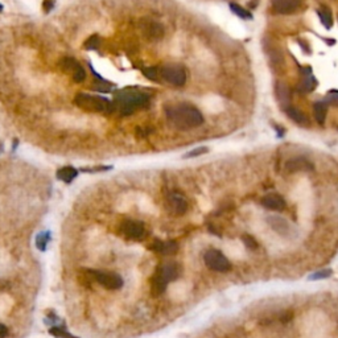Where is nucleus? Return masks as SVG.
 <instances>
[{
    "instance_id": "obj_29",
    "label": "nucleus",
    "mask_w": 338,
    "mask_h": 338,
    "mask_svg": "<svg viewBox=\"0 0 338 338\" xmlns=\"http://www.w3.org/2000/svg\"><path fill=\"white\" fill-rule=\"evenodd\" d=\"M325 102L328 103V105L338 107V90H330L329 93L326 94Z\"/></svg>"
},
{
    "instance_id": "obj_8",
    "label": "nucleus",
    "mask_w": 338,
    "mask_h": 338,
    "mask_svg": "<svg viewBox=\"0 0 338 338\" xmlns=\"http://www.w3.org/2000/svg\"><path fill=\"white\" fill-rule=\"evenodd\" d=\"M150 250L153 251L155 254L163 255V257H173V255H176V254L179 253L180 246L177 242H175V240H167V242H164V240L156 239L153 240V243L150 246Z\"/></svg>"
},
{
    "instance_id": "obj_33",
    "label": "nucleus",
    "mask_w": 338,
    "mask_h": 338,
    "mask_svg": "<svg viewBox=\"0 0 338 338\" xmlns=\"http://www.w3.org/2000/svg\"><path fill=\"white\" fill-rule=\"evenodd\" d=\"M54 7V0H44L42 1V9H44L45 12L49 13L52 9H53Z\"/></svg>"
},
{
    "instance_id": "obj_19",
    "label": "nucleus",
    "mask_w": 338,
    "mask_h": 338,
    "mask_svg": "<svg viewBox=\"0 0 338 338\" xmlns=\"http://www.w3.org/2000/svg\"><path fill=\"white\" fill-rule=\"evenodd\" d=\"M276 97L279 99V102L284 106L285 103H288L289 98H291V93H289L288 86L283 83V82H279L276 85Z\"/></svg>"
},
{
    "instance_id": "obj_31",
    "label": "nucleus",
    "mask_w": 338,
    "mask_h": 338,
    "mask_svg": "<svg viewBox=\"0 0 338 338\" xmlns=\"http://www.w3.org/2000/svg\"><path fill=\"white\" fill-rule=\"evenodd\" d=\"M142 72L144 74V77H147L148 79H152V81L156 79L157 75H159V70H157V68H153V66H151V68H144Z\"/></svg>"
},
{
    "instance_id": "obj_20",
    "label": "nucleus",
    "mask_w": 338,
    "mask_h": 338,
    "mask_svg": "<svg viewBox=\"0 0 338 338\" xmlns=\"http://www.w3.org/2000/svg\"><path fill=\"white\" fill-rule=\"evenodd\" d=\"M318 17H320L322 25L326 29H330L333 27V16H332V12H330L329 8L322 7V8L318 9Z\"/></svg>"
},
{
    "instance_id": "obj_15",
    "label": "nucleus",
    "mask_w": 338,
    "mask_h": 338,
    "mask_svg": "<svg viewBox=\"0 0 338 338\" xmlns=\"http://www.w3.org/2000/svg\"><path fill=\"white\" fill-rule=\"evenodd\" d=\"M78 176V171L74 167H64L57 171V179L66 184H70Z\"/></svg>"
},
{
    "instance_id": "obj_24",
    "label": "nucleus",
    "mask_w": 338,
    "mask_h": 338,
    "mask_svg": "<svg viewBox=\"0 0 338 338\" xmlns=\"http://www.w3.org/2000/svg\"><path fill=\"white\" fill-rule=\"evenodd\" d=\"M49 334L56 338H78L73 336V334H70L68 330L61 328V326H50Z\"/></svg>"
},
{
    "instance_id": "obj_13",
    "label": "nucleus",
    "mask_w": 338,
    "mask_h": 338,
    "mask_svg": "<svg viewBox=\"0 0 338 338\" xmlns=\"http://www.w3.org/2000/svg\"><path fill=\"white\" fill-rule=\"evenodd\" d=\"M313 169V164L305 157H296L289 160L287 163V171L288 172H308Z\"/></svg>"
},
{
    "instance_id": "obj_7",
    "label": "nucleus",
    "mask_w": 338,
    "mask_h": 338,
    "mask_svg": "<svg viewBox=\"0 0 338 338\" xmlns=\"http://www.w3.org/2000/svg\"><path fill=\"white\" fill-rule=\"evenodd\" d=\"M161 77L173 86H184L187 82V73L181 66H165L161 69Z\"/></svg>"
},
{
    "instance_id": "obj_9",
    "label": "nucleus",
    "mask_w": 338,
    "mask_h": 338,
    "mask_svg": "<svg viewBox=\"0 0 338 338\" xmlns=\"http://www.w3.org/2000/svg\"><path fill=\"white\" fill-rule=\"evenodd\" d=\"M269 227L272 228L273 231L279 234L283 238H289L292 235V225L289 224L288 220H285L280 216H269L267 218Z\"/></svg>"
},
{
    "instance_id": "obj_36",
    "label": "nucleus",
    "mask_w": 338,
    "mask_h": 338,
    "mask_svg": "<svg viewBox=\"0 0 338 338\" xmlns=\"http://www.w3.org/2000/svg\"><path fill=\"white\" fill-rule=\"evenodd\" d=\"M259 3V0H251L249 3V5L251 7V8H257V4Z\"/></svg>"
},
{
    "instance_id": "obj_35",
    "label": "nucleus",
    "mask_w": 338,
    "mask_h": 338,
    "mask_svg": "<svg viewBox=\"0 0 338 338\" xmlns=\"http://www.w3.org/2000/svg\"><path fill=\"white\" fill-rule=\"evenodd\" d=\"M111 169L110 167H98V168H93V169H82V172H99V171H109Z\"/></svg>"
},
{
    "instance_id": "obj_16",
    "label": "nucleus",
    "mask_w": 338,
    "mask_h": 338,
    "mask_svg": "<svg viewBox=\"0 0 338 338\" xmlns=\"http://www.w3.org/2000/svg\"><path fill=\"white\" fill-rule=\"evenodd\" d=\"M316 86H317L316 78H314L312 74H309V75H304L302 81L300 82V85L298 86V90L302 94H308L310 93V91H313V90L316 89Z\"/></svg>"
},
{
    "instance_id": "obj_4",
    "label": "nucleus",
    "mask_w": 338,
    "mask_h": 338,
    "mask_svg": "<svg viewBox=\"0 0 338 338\" xmlns=\"http://www.w3.org/2000/svg\"><path fill=\"white\" fill-rule=\"evenodd\" d=\"M202 261L206 268L216 273H227L231 271L232 264L222 251L217 249L206 250L202 255Z\"/></svg>"
},
{
    "instance_id": "obj_12",
    "label": "nucleus",
    "mask_w": 338,
    "mask_h": 338,
    "mask_svg": "<svg viewBox=\"0 0 338 338\" xmlns=\"http://www.w3.org/2000/svg\"><path fill=\"white\" fill-rule=\"evenodd\" d=\"M262 206L267 210H272V212H280L285 208V201L280 194L276 193H269L265 194L261 200Z\"/></svg>"
},
{
    "instance_id": "obj_21",
    "label": "nucleus",
    "mask_w": 338,
    "mask_h": 338,
    "mask_svg": "<svg viewBox=\"0 0 338 338\" xmlns=\"http://www.w3.org/2000/svg\"><path fill=\"white\" fill-rule=\"evenodd\" d=\"M240 239H242L243 245L246 246V249L249 250V251H258L259 250V242L251 234H243V235L240 236Z\"/></svg>"
},
{
    "instance_id": "obj_1",
    "label": "nucleus",
    "mask_w": 338,
    "mask_h": 338,
    "mask_svg": "<svg viewBox=\"0 0 338 338\" xmlns=\"http://www.w3.org/2000/svg\"><path fill=\"white\" fill-rule=\"evenodd\" d=\"M168 120L179 130H190L204 123V116L197 107L189 103H179L165 110Z\"/></svg>"
},
{
    "instance_id": "obj_22",
    "label": "nucleus",
    "mask_w": 338,
    "mask_h": 338,
    "mask_svg": "<svg viewBox=\"0 0 338 338\" xmlns=\"http://www.w3.org/2000/svg\"><path fill=\"white\" fill-rule=\"evenodd\" d=\"M50 240V232L49 231H42L40 232L38 235L36 236V247L38 251H45L46 250V246L49 243Z\"/></svg>"
},
{
    "instance_id": "obj_37",
    "label": "nucleus",
    "mask_w": 338,
    "mask_h": 338,
    "mask_svg": "<svg viewBox=\"0 0 338 338\" xmlns=\"http://www.w3.org/2000/svg\"><path fill=\"white\" fill-rule=\"evenodd\" d=\"M1 11H3V5L0 4V12H1Z\"/></svg>"
},
{
    "instance_id": "obj_30",
    "label": "nucleus",
    "mask_w": 338,
    "mask_h": 338,
    "mask_svg": "<svg viewBox=\"0 0 338 338\" xmlns=\"http://www.w3.org/2000/svg\"><path fill=\"white\" fill-rule=\"evenodd\" d=\"M72 78H73L74 82H77V83H81V82H83L86 79V72L85 69L82 68V66H79L75 72H74L73 74H72Z\"/></svg>"
},
{
    "instance_id": "obj_32",
    "label": "nucleus",
    "mask_w": 338,
    "mask_h": 338,
    "mask_svg": "<svg viewBox=\"0 0 338 338\" xmlns=\"http://www.w3.org/2000/svg\"><path fill=\"white\" fill-rule=\"evenodd\" d=\"M332 273H333L332 269H322V271H318V272L313 273L309 279L310 280H321V279H326V277H329Z\"/></svg>"
},
{
    "instance_id": "obj_25",
    "label": "nucleus",
    "mask_w": 338,
    "mask_h": 338,
    "mask_svg": "<svg viewBox=\"0 0 338 338\" xmlns=\"http://www.w3.org/2000/svg\"><path fill=\"white\" fill-rule=\"evenodd\" d=\"M113 87H114V85H113V83H110V82L105 81L102 77H98V79L94 82V89L97 90V91L109 93V91H111V90H113Z\"/></svg>"
},
{
    "instance_id": "obj_27",
    "label": "nucleus",
    "mask_w": 338,
    "mask_h": 338,
    "mask_svg": "<svg viewBox=\"0 0 338 338\" xmlns=\"http://www.w3.org/2000/svg\"><path fill=\"white\" fill-rule=\"evenodd\" d=\"M99 45H101V38H99V36H97V35H94V36L89 37V38L85 41L83 46H85V49L87 50H94L98 49Z\"/></svg>"
},
{
    "instance_id": "obj_5",
    "label": "nucleus",
    "mask_w": 338,
    "mask_h": 338,
    "mask_svg": "<svg viewBox=\"0 0 338 338\" xmlns=\"http://www.w3.org/2000/svg\"><path fill=\"white\" fill-rule=\"evenodd\" d=\"M120 234H122L126 239L134 240V242H139L143 240L147 235L146 231V226L140 221L134 220H127L122 222L120 225Z\"/></svg>"
},
{
    "instance_id": "obj_11",
    "label": "nucleus",
    "mask_w": 338,
    "mask_h": 338,
    "mask_svg": "<svg viewBox=\"0 0 338 338\" xmlns=\"http://www.w3.org/2000/svg\"><path fill=\"white\" fill-rule=\"evenodd\" d=\"M300 3V0H272V9L276 13L289 15L298 11Z\"/></svg>"
},
{
    "instance_id": "obj_34",
    "label": "nucleus",
    "mask_w": 338,
    "mask_h": 338,
    "mask_svg": "<svg viewBox=\"0 0 338 338\" xmlns=\"http://www.w3.org/2000/svg\"><path fill=\"white\" fill-rule=\"evenodd\" d=\"M8 336V328L3 324H0V338H5Z\"/></svg>"
},
{
    "instance_id": "obj_3",
    "label": "nucleus",
    "mask_w": 338,
    "mask_h": 338,
    "mask_svg": "<svg viewBox=\"0 0 338 338\" xmlns=\"http://www.w3.org/2000/svg\"><path fill=\"white\" fill-rule=\"evenodd\" d=\"M74 103L79 109L89 113H103V114H110L115 110L114 103L110 99L105 97H98V95H90V94L81 93L78 94Z\"/></svg>"
},
{
    "instance_id": "obj_2",
    "label": "nucleus",
    "mask_w": 338,
    "mask_h": 338,
    "mask_svg": "<svg viewBox=\"0 0 338 338\" xmlns=\"http://www.w3.org/2000/svg\"><path fill=\"white\" fill-rule=\"evenodd\" d=\"M114 107L122 115H131L136 109L148 106L150 95L138 89H123L115 93Z\"/></svg>"
},
{
    "instance_id": "obj_6",
    "label": "nucleus",
    "mask_w": 338,
    "mask_h": 338,
    "mask_svg": "<svg viewBox=\"0 0 338 338\" xmlns=\"http://www.w3.org/2000/svg\"><path fill=\"white\" fill-rule=\"evenodd\" d=\"M93 273V277L97 283L102 285L103 288L109 291H116L120 289L124 284L123 277L115 272H105V271H90Z\"/></svg>"
},
{
    "instance_id": "obj_14",
    "label": "nucleus",
    "mask_w": 338,
    "mask_h": 338,
    "mask_svg": "<svg viewBox=\"0 0 338 338\" xmlns=\"http://www.w3.org/2000/svg\"><path fill=\"white\" fill-rule=\"evenodd\" d=\"M285 114L288 115V118H291L294 122H296L298 124H305L308 122V118L305 116V114L302 113L301 110H299L298 107L294 106H287L284 107Z\"/></svg>"
},
{
    "instance_id": "obj_26",
    "label": "nucleus",
    "mask_w": 338,
    "mask_h": 338,
    "mask_svg": "<svg viewBox=\"0 0 338 338\" xmlns=\"http://www.w3.org/2000/svg\"><path fill=\"white\" fill-rule=\"evenodd\" d=\"M164 35V29L161 25L159 24H150V27H147V36L152 37V38H160V37Z\"/></svg>"
},
{
    "instance_id": "obj_17",
    "label": "nucleus",
    "mask_w": 338,
    "mask_h": 338,
    "mask_svg": "<svg viewBox=\"0 0 338 338\" xmlns=\"http://www.w3.org/2000/svg\"><path fill=\"white\" fill-rule=\"evenodd\" d=\"M313 114L314 118L320 124L325 122L326 114H328V103L325 101H318L313 105Z\"/></svg>"
},
{
    "instance_id": "obj_28",
    "label": "nucleus",
    "mask_w": 338,
    "mask_h": 338,
    "mask_svg": "<svg viewBox=\"0 0 338 338\" xmlns=\"http://www.w3.org/2000/svg\"><path fill=\"white\" fill-rule=\"evenodd\" d=\"M209 150L208 147H197L194 150H191L190 152H188L187 155H184V159H193V157H198V156L206 153Z\"/></svg>"
},
{
    "instance_id": "obj_18",
    "label": "nucleus",
    "mask_w": 338,
    "mask_h": 338,
    "mask_svg": "<svg viewBox=\"0 0 338 338\" xmlns=\"http://www.w3.org/2000/svg\"><path fill=\"white\" fill-rule=\"evenodd\" d=\"M79 66L81 65L78 64L77 60H74V58L72 57H65L60 61V69H61L62 72H65L66 74H70V75H72Z\"/></svg>"
},
{
    "instance_id": "obj_23",
    "label": "nucleus",
    "mask_w": 338,
    "mask_h": 338,
    "mask_svg": "<svg viewBox=\"0 0 338 338\" xmlns=\"http://www.w3.org/2000/svg\"><path fill=\"white\" fill-rule=\"evenodd\" d=\"M230 9L232 11V13H235L236 16H239L240 19H245V20H251L253 19V15H251L249 9L240 7L236 3H230Z\"/></svg>"
},
{
    "instance_id": "obj_10",
    "label": "nucleus",
    "mask_w": 338,
    "mask_h": 338,
    "mask_svg": "<svg viewBox=\"0 0 338 338\" xmlns=\"http://www.w3.org/2000/svg\"><path fill=\"white\" fill-rule=\"evenodd\" d=\"M168 208L175 216H183L188 212V202L179 193H171L167 198Z\"/></svg>"
}]
</instances>
